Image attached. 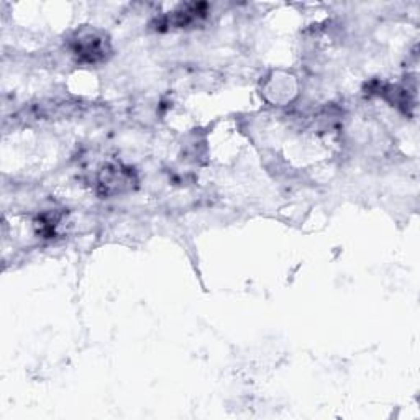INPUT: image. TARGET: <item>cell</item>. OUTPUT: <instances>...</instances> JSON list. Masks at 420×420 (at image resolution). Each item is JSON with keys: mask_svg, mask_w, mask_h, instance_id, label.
Masks as SVG:
<instances>
[{"mask_svg": "<svg viewBox=\"0 0 420 420\" xmlns=\"http://www.w3.org/2000/svg\"><path fill=\"white\" fill-rule=\"evenodd\" d=\"M75 53H78L82 60L91 62L100 60L105 53V45L102 38L91 36V35L81 38V40L78 41V46H75Z\"/></svg>", "mask_w": 420, "mask_h": 420, "instance_id": "6da1fadb", "label": "cell"}]
</instances>
